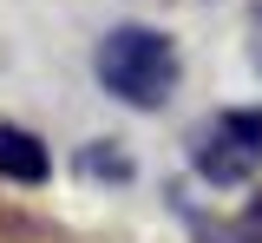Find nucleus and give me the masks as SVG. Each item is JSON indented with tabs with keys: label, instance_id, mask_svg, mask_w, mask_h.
<instances>
[{
	"label": "nucleus",
	"instance_id": "7ed1b4c3",
	"mask_svg": "<svg viewBox=\"0 0 262 243\" xmlns=\"http://www.w3.org/2000/svg\"><path fill=\"white\" fill-rule=\"evenodd\" d=\"M46 171H53L46 145L33 138L27 125H7V118H0V177H13V184H46Z\"/></svg>",
	"mask_w": 262,
	"mask_h": 243
},
{
	"label": "nucleus",
	"instance_id": "f257e3e1",
	"mask_svg": "<svg viewBox=\"0 0 262 243\" xmlns=\"http://www.w3.org/2000/svg\"><path fill=\"white\" fill-rule=\"evenodd\" d=\"M98 86L112 92V99L138 105V112H158L170 92H177V46L158 33V27H112V33L98 39Z\"/></svg>",
	"mask_w": 262,
	"mask_h": 243
},
{
	"label": "nucleus",
	"instance_id": "20e7f679",
	"mask_svg": "<svg viewBox=\"0 0 262 243\" xmlns=\"http://www.w3.org/2000/svg\"><path fill=\"white\" fill-rule=\"evenodd\" d=\"M249 53H256V66H262V0L249 7Z\"/></svg>",
	"mask_w": 262,
	"mask_h": 243
},
{
	"label": "nucleus",
	"instance_id": "f03ea898",
	"mask_svg": "<svg viewBox=\"0 0 262 243\" xmlns=\"http://www.w3.org/2000/svg\"><path fill=\"white\" fill-rule=\"evenodd\" d=\"M190 165H196V177H210V184H243V177H256L262 171V105L203 118V132L190 138Z\"/></svg>",
	"mask_w": 262,
	"mask_h": 243
}]
</instances>
